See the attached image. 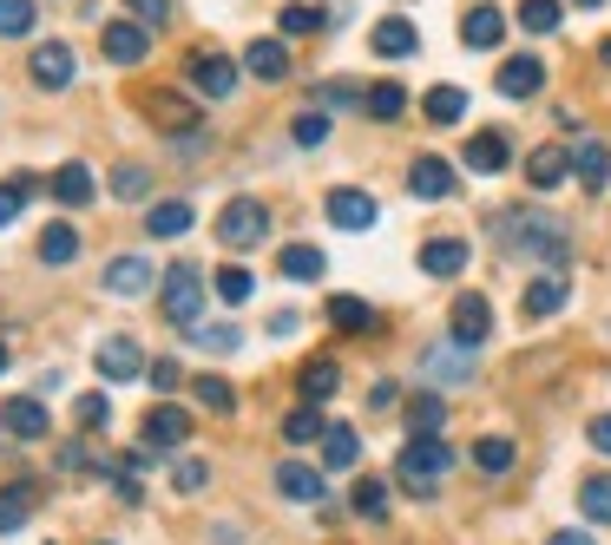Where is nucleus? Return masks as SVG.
<instances>
[{
  "mask_svg": "<svg viewBox=\"0 0 611 545\" xmlns=\"http://www.w3.org/2000/svg\"><path fill=\"white\" fill-rule=\"evenodd\" d=\"M145 118H151L158 132H184V138H197V112H191V99H178V92H151V99H145Z\"/></svg>",
  "mask_w": 611,
  "mask_h": 545,
  "instance_id": "15",
  "label": "nucleus"
},
{
  "mask_svg": "<svg viewBox=\"0 0 611 545\" xmlns=\"http://www.w3.org/2000/svg\"><path fill=\"white\" fill-rule=\"evenodd\" d=\"M145 46H151V39H145V26H138V20H105V26H99V53H105V59H118V66H138V59H145Z\"/></svg>",
  "mask_w": 611,
  "mask_h": 545,
  "instance_id": "10",
  "label": "nucleus"
},
{
  "mask_svg": "<svg viewBox=\"0 0 611 545\" xmlns=\"http://www.w3.org/2000/svg\"><path fill=\"white\" fill-rule=\"evenodd\" d=\"M217 237H224L230 250H250V243H263V237H270V211H263L257 197H230V204H224V217H217Z\"/></svg>",
  "mask_w": 611,
  "mask_h": 545,
  "instance_id": "4",
  "label": "nucleus"
},
{
  "mask_svg": "<svg viewBox=\"0 0 611 545\" xmlns=\"http://www.w3.org/2000/svg\"><path fill=\"white\" fill-rule=\"evenodd\" d=\"M494 237L507 257H527L540 270H566V257H573V230L553 211H494Z\"/></svg>",
  "mask_w": 611,
  "mask_h": 545,
  "instance_id": "1",
  "label": "nucleus"
},
{
  "mask_svg": "<svg viewBox=\"0 0 611 545\" xmlns=\"http://www.w3.org/2000/svg\"><path fill=\"white\" fill-rule=\"evenodd\" d=\"M355 461H362V434L329 421V434H323V467H329V474H349Z\"/></svg>",
  "mask_w": 611,
  "mask_h": 545,
  "instance_id": "29",
  "label": "nucleus"
},
{
  "mask_svg": "<svg viewBox=\"0 0 611 545\" xmlns=\"http://www.w3.org/2000/svg\"><path fill=\"white\" fill-rule=\"evenodd\" d=\"M112 191H118V197H145V191H151V171H145V164H118Z\"/></svg>",
  "mask_w": 611,
  "mask_h": 545,
  "instance_id": "47",
  "label": "nucleus"
},
{
  "mask_svg": "<svg viewBox=\"0 0 611 545\" xmlns=\"http://www.w3.org/2000/svg\"><path fill=\"white\" fill-rule=\"evenodd\" d=\"M421 112H428L434 125H461V112H467V92H461V86H434V92L421 99Z\"/></svg>",
  "mask_w": 611,
  "mask_h": 545,
  "instance_id": "36",
  "label": "nucleus"
},
{
  "mask_svg": "<svg viewBox=\"0 0 611 545\" xmlns=\"http://www.w3.org/2000/svg\"><path fill=\"white\" fill-rule=\"evenodd\" d=\"M566 171H573V158H566L559 145H540V151L527 158V184H533V191H559Z\"/></svg>",
  "mask_w": 611,
  "mask_h": 545,
  "instance_id": "25",
  "label": "nucleus"
},
{
  "mask_svg": "<svg viewBox=\"0 0 611 545\" xmlns=\"http://www.w3.org/2000/svg\"><path fill=\"white\" fill-rule=\"evenodd\" d=\"M474 467H480V474H507V467H513V441H507V434L474 441Z\"/></svg>",
  "mask_w": 611,
  "mask_h": 545,
  "instance_id": "40",
  "label": "nucleus"
},
{
  "mask_svg": "<svg viewBox=\"0 0 611 545\" xmlns=\"http://www.w3.org/2000/svg\"><path fill=\"white\" fill-rule=\"evenodd\" d=\"M540 86H546V59L520 53V59H507V66H500V92H507V99H533Z\"/></svg>",
  "mask_w": 611,
  "mask_h": 545,
  "instance_id": "20",
  "label": "nucleus"
},
{
  "mask_svg": "<svg viewBox=\"0 0 611 545\" xmlns=\"http://www.w3.org/2000/svg\"><path fill=\"white\" fill-rule=\"evenodd\" d=\"M408 191H415L421 204H441V197H454V164H448V158H434V151H421V158L408 164Z\"/></svg>",
  "mask_w": 611,
  "mask_h": 545,
  "instance_id": "8",
  "label": "nucleus"
},
{
  "mask_svg": "<svg viewBox=\"0 0 611 545\" xmlns=\"http://www.w3.org/2000/svg\"><path fill=\"white\" fill-rule=\"evenodd\" d=\"M145 368H151V362L138 355L132 336H105V342H99V375H105V382H145Z\"/></svg>",
  "mask_w": 611,
  "mask_h": 545,
  "instance_id": "9",
  "label": "nucleus"
},
{
  "mask_svg": "<svg viewBox=\"0 0 611 545\" xmlns=\"http://www.w3.org/2000/svg\"><path fill=\"white\" fill-rule=\"evenodd\" d=\"M421 368H428V382H441V388H461V382H474V349H461V342H441V349H428V355H421Z\"/></svg>",
  "mask_w": 611,
  "mask_h": 545,
  "instance_id": "12",
  "label": "nucleus"
},
{
  "mask_svg": "<svg viewBox=\"0 0 611 545\" xmlns=\"http://www.w3.org/2000/svg\"><path fill=\"white\" fill-rule=\"evenodd\" d=\"M461 39L480 46V53H494V46L507 39V13H500V7H467V13H461Z\"/></svg>",
  "mask_w": 611,
  "mask_h": 545,
  "instance_id": "16",
  "label": "nucleus"
},
{
  "mask_svg": "<svg viewBox=\"0 0 611 545\" xmlns=\"http://www.w3.org/2000/svg\"><path fill=\"white\" fill-rule=\"evenodd\" d=\"M303 329V316L296 309H283V316H270V336H296Z\"/></svg>",
  "mask_w": 611,
  "mask_h": 545,
  "instance_id": "56",
  "label": "nucleus"
},
{
  "mask_svg": "<svg viewBox=\"0 0 611 545\" xmlns=\"http://www.w3.org/2000/svg\"><path fill=\"white\" fill-rule=\"evenodd\" d=\"M586 434H592V447H599V454H611V415H599V421H592Z\"/></svg>",
  "mask_w": 611,
  "mask_h": 545,
  "instance_id": "57",
  "label": "nucleus"
},
{
  "mask_svg": "<svg viewBox=\"0 0 611 545\" xmlns=\"http://www.w3.org/2000/svg\"><path fill=\"white\" fill-rule=\"evenodd\" d=\"M250 289H257V276H250V270H237V263H230V270H217V296H224L230 309H237V303H250Z\"/></svg>",
  "mask_w": 611,
  "mask_h": 545,
  "instance_id": "45",
  "label": "nucleus"
},
{
  "mask_svg": "<svg viewBox=\"0 0 611 545\" xmlns=\"http://www.w3.org/2000/svg\"><path fill=\"white\" fill-rule=\"evenodd\" d=\"M323 434H329V421H323L316 408H296V415L283 421V441H290V447H309V441H323Z\"/></svg>",
  "mask_w": 611,
  "mask_h": 545,
  "instance_id": "39",
  "label": "nucleus"
},
{
  "mask_svg": "<svg viewBox=\"0 0 611 545\" xmlns=\"http://www.w3.org/2000/svg\"><path fill=\"white\" fill-rule=\"evenodd\" d=\"M599 59H606V66H611V39H606V46H599Z\"/></svg>",
  "mask_w": 611,
  "mask_h": 545,
  "instance_id": "60",
  "label": "nucleus"
},
{
  "mask_svg": "<svg viewBox=\"0 0 611 545\" xmlns=\"http://www.w3.org/2000/svg\"><path fill=\"white\" fill-rule=\"evenodd\" d=\"M546 545H592V533H553Z\"/></svg>",
  "mask_w": 611,
  "mask_h": 545,
  "instance_id": "58",
  "label": "nucleus"
},
{
  "mask_svg": "<svg viewBox=\"0 0 611 545\" xmlns=\"http://www.w3.org/2000/svg\"><path fill=\"white\" fill-rule=\"evenodd\" d=\"M191 217H197V211H191L184 197H165V204H151V211H145V230H151V237H184V230H191Z\"/></svg>",
  "mask_w": 611,
  "mask_h": 545,
  "instance_id": "31",
  "label": "nucleus"
},
{
  "mask_svg": "<svg viewBox=\"0 0 611 545\" xmlns=\"http://www.w3.org/2000/svg\"><path fill=\"white\" fill-rule=\"evenodd\" d=\"M441 421H448L441 395H415V401H408V428H415V434H441Z\"/></svg>",
  "mask_w": 611,
  "mask_h": 545,
  "instance_id": "42",
  "label": "nucleus"
},
{
  "mask_svg": "<svg viewBox=\"0 0 611 545\" xmlns=\"http://www.w3.org/2000/svg\"><path fill=\"white\" fill-rule=\"evenodd\" d=\"M197 408H211V415H230V408H237L230 382H224V375H197Z\"/></svg>",
  "mask_w": 611,
  "mask_h": 545,
  "instance_id": "43",
  "label": "nucleus"
},
{
  "mask_svg": "<svg viewBox=\"0 0 611 545\" xmlns=\"http://www.w3.org/2000/svg\"><path fill=\"white\" fill-rule=\"evenodd\" d=\"M191 86H197L204 99H230V86H237V66H230L224 53H191Z\"/></svg>",
  "mask_w": 611,
  "mask_h": 545,
  "instance_id": "14",
  "label": "nucleus"
},
{
  "mask_svg": "<svg viewBox=\"0 0 611 545\" xmlns=\"http://www.w3.org/2000/svg\"><path fill=\"white\" fill-rule=\"evenodd\" d=\"M92 191H99V184H92V171H86V164H59V171H53V197H59L66 211L92 204Z\"/></svg>",
  "mask_w": 611,
  "mask_h": 545,
  "instance_id": "30",
  "label": "nucleus"
},
{
  "mask_svg": "<svg viewBox=\"0 0 611 545\" xmlns=\"http://www.w3.org/2000/svg\"><path fill=\"white\" fill-rule=\"evenodd\" d=\"M33 20H39V7H33V0H0V33H7V39L33 33Z\"/></svg>",
  "mask_w": 611,
  "mask_h": 545,
  "instance_id": "44",
  "label": "nucleus"
},
{
  "mask_svg": "<svg viewBox=\"0 0 611 545\" xmlns=\"http://www.w3.org/2000/svg\"><path fill=\"white\" fill-rule=\"evenodd\" d=\"M329 322H336L342 336H362V329H375V309H369L362 296H329Z\"/></svg>",
  "mask_w": 611,
  "mask_h": 545,
  "instance_id": "34",
  "label": "nucleus"
},
{
  "mask_svg": "<svg viewBox=\"0 0 611 545\" xmlns=\"http://www.w3.org/2000/svg\"><path fill=\"white\" fill-rule=\"evenodd\" d=\"M26 191H33L26 178H13V184H0V230H7L13 217H20V204H26Z\"/></svg>",
  "mask_w": 611,
  "mask_h": 545,
  "instance_id": "50",
  "label": "nucleus"
},
{
  "mask_svg": "<svg viewBox=\"0 0 611 545\" xmlns=\"http://www.w3.org/2000/svg\"><path fill=\"white\" fill-rule=\"evenodd\" d=\"M105 415H112V401H105V395H79V401H72V421H79V428H99Z\"/></svg>",
  "mask_w": 611,
  "mask_h": 545,
  "instance_id": "49",
  "label": "nucleus"
},
{
  "mask_svg": "<svg viewBox=\"0 0 611 545\" xmlns=\"http://www.w3.org/2000/svg\"><path fill=\"white\" fill-rule=\"evenodd\" d=\"M448 322H454L448 336H454L461 349H480V342L494 336V303H487L480 289H467V296H454V309H448Z\"/></svg>",
  "mask_w": 611,
  "mask_h": 545,
  "instance_id": "5",
  "label": "nucleus"
},
{
  "mask_svg": "<svg viewBox=\"0 0 611 545\" xmlns=\"http://www.w3.org/2000/svg\"><path fill=\"white\" fill-rule=\"evenodd\" d=\"M296 388H303V401H309V408H323V401L342 388V368H336L329 355H316V362H303V368H296Z\"/></svg>",
  "mask_w": 611,
  "mask_h": 545,
  "instance_id": "22",
  "label": "nucleus"
},
{
  "mask_svg": "<svg viewBox=\"0 0 611 545\" xmlns=\"http://www.w3.org/2000/svg\"><path fill=\"white\" fill-rule=\"evenodd\" d=\"M559 20H566L559 0H520V26L527 33H559Z\"/></svg>",
  "mask_w": 611,
  "mask_h": 545,
  "instance_id": "41",
  "label": "nucleus"
},
{
  "mask_svg": "<svg viewBox=\"0 0 611 545\" xmlns=\"http://www.w3.org/2000/svg\"><path fill=\"white\" fill-rule=\"evenodd\" d=\"M158 309H165V322L197 329V309H204V270H197V263H171L165 283H158Z\"/></svg>",
  "mask_w": 611,
  "mask_h": 545,
  "instance_id": "3",
  "label": "nucleus"
},
{
  "mask_svg": "<svg viewBox=\"0 0 611 545\" xmlns=\"http://www.w3.org/2000/svg\"><path fill=\"white\" fill-rule=\"evenodd\" d=\"M244 66H250L263 86H276V79H290V46H283V39H250Z\"/></svg>",
  "mask_w": 611,
  "mask_h": 545,
  "instance_id": "24",
  "label": "nucleus"
},
{
  "mask_svg": "<svg viewBox=\"0 0 611 545\" xmlns=\"http://www.w3.org/2000/svg\"><path fill=\"white\" fill-rule=\"evenodd\" d=\"M355 513H362V520H388V487H382V480H362V487H355Z\"/></svg>",
  "mask_w": 611,
  "mask_h": 545,
  "instance_id": "46",
  "label": "nucleus"
},
{
  "mask_svg": "<svg viewBox=\"0 0 611 545\" xmlns=\"http://www.w3.org/2000/svg\"><path fill=\"white\" fill-rule=\"evenodd\" d=\"M362 99H369V86H355V79H323V86L309 92L316 112H329V105H362Z\"/></svg>",
  "mask_w": 611,
  "mask_h": 545,
  "instance_id": "37",
  "label": "nucleus"
},
{
  "mask_svg": "<svg viewBox=\"0 0 611 545\" xmlns=\"http://www.w3.org/2000/svg\"><path fill=\"white\" fill-rule=\"evenodd\" d=\"M573 178H579L586 191H606L611 184V151L599 145V138H586V145L573 151Z\"/></svg>",
  "mask_w": 611,
  "mask_h": 545,
  "instance_id": "26",
  "label": "nucleus"
},
{
  "mask_svg": "<svg viewBox=\"0 0 611 545\" xmlns=\"http://www.w3.org/2000/svg\"><path fill=\"white\" fill-rule=\"evenodd\" d=\"M316 26H323V13H316V7H303V0H296V7H283V33H316Z\"/></svg>",
  "mask_w": 611,
  "mask_h": 545,
  "instance_id": "51",
  "label": "nucleus"
},
{
  "mask_svg": "<svg viewBox=\"0 0 611 545\" xmlns=\"http://www.w3.org/2000/svg\"><path fill=\"white\" fill-rule=\"evenodd\" d=\"M138 441H145V454H178V447L191 441V415H184V408H151Z\"/></svg>",
  "mask_w": 611,
  "mask_h": 545,
  "instance_id": "7",
  "label": "nucleus"
},
{
  "mask_svg": "<svg viewBox=\"0 0 611 545\" xmlns=\"http://www.w3.org/2000/svg\"><path fill=\"white\" fill-rule=\"evenodd\" d=\"M507 158H513L507 132H474V138H467V171L494 178V171H507Z\"/></svg>",
  "mask_w": 611,
  "mask_h": 545,
  "instance_id": "21",
  "label": "nucleus"
},
{
  "mask_svg": "<svg viewBox=\"0 0 611 545\" xmlns=\"http://www.w3.org/2000/svg\"><path fill=\"white\" fill-rule=\"evenodd\" d=\"M184 336H191L197 349H211V355H230V349H237V329H184Z\"/></svg>",
  "mask_w": 611,
  "mask_h": 545,
  "instance_id": "48",
  "label": "nucleus"
},
{
  "mask_svg": "<svg viewBox=\"0 0 611 545\" xmlns=\"http://www.w3.org/2000/svg\"><path fill=\"white\" fill-rule=\"evenodd\" d=\"M369 46L382 53V59H408L415 46H421V33L401 20V13H388V20H375V33H369Z\"/></svg>",
  "mask_w": 611,
  "mask_h": 545,
  "instance_id": "18",
  "label": "nucleus"
},
{
  "mask_svg": "<svg viewBox=\"0 0 611 545\" xmlns=\"http://www.w3.org/2000/svg\"><path fill=\"white\" fill-rule=\"evenodd\" d=\"M323 138H329V118H323V112L309 105V112L296 118V145H323Z\"/></svg>",
  "mask_w": 611,
  "mask_h": 545,
  "instance_id": "52",
  "label": "nucleus"
},
{
  "mask_svg": "<svg viewBox=\"0 0 611 545\" xmlns=\"http://www.w3.org/2000/svg\"><path fill=\"white\" fill-rule=\"evenodd\" d=\"M329 224H342V230H369L375 217H382V204L369 197V191H355V184H342V191H329Z\"/></svg>",
  "mask_w": 611,
  "mask_h": 545,
  "instance_id": "11",
  "label": "nucleus"
},
{
  "mask_svg": "<svg viewBox=\"0 0 611 545\" xmlns=\"http://www.w3.org/2000/svg\"><path fill=\"white\" fill-rule=\"evenodd\" d=\"M276 270H283L290 283H316V276L329 270V257H323L316 243H283V257H276Z\"/></svg>",
  "mask_w": 611,
  "mask_h": 545,
  "instance_id": "28",
  "label": "nucleus"
},
{
  "mask_svg": "<svg viewBox=\"0 0 611 545\" xmlns=\"http://www.w3.org/2000/svg\"><path fill=\"white\" fill-rule=\"evenodd\" d=\"M401 105H408V92H401L395 79H375V86H369V99H362V112H369V118H382V125H395V118H401Z\"/></svg>",
  "mask_w": 611,
  "mask_h": 545,
  "instance_id": "33",
  "label": "nucleus"
},
{
  "mask_svg": "<svg viewBox=\"0 0 611 545\" xmlns=\"http://www.w3.org/2000/svg\"><path fill=\"white\" fill-rule=\"evenodd\" d=\"M145 283H151V263H145V257H112V263H105V289H112V296H138Z\"/></svg>",
  "mask_w": 611,
  "mask_h": 545,
  "instance_id": "32",
  "label": "nucleus"
},
{
  "mask_svg": "<svg viewBox=\"0 0 611 545\" xmlns=\"http://www.w3.org/2000/svg\"><path fill=\"white\" fill-rule=\"evenodd\" d=\"M204 480H211V467H204V461H178V474H171V487H178V493H197Z\"/></svg>",
  "mask_w": 611,
  "mask_h": 545,
  "instance_id": "53",
  "label": "nucleus"
},
{
  "mask_svg": "<svg viewBox=\"0 0 611 545\" xmlns=\"http://www.w3.org/2000/svg\"><path fill=\"white\" fill-rule=\"evenodd\" d=\"M566 296H573V276H566V270H540V276L520 289V309L540 322V316H559V309H566Z\"/></svg>",
  "mask_w": 611,
  "mask_h": 545,
  "instance_id": "6",
  "label": "nucleus"
},
{
  "mask_svg": "<svg viewBox=\"0 0 611 545\" xmlns=\"http://www.w3.org/2000/svg\"><path fill=\"white\" fill-rule=\"evenodd\" d=\"M448 467H454V454H448L441 434H415V441L401 447V461H395V474H401V487H408L415 500H434V487H441Z\"/></svg>",
  "mask_w": 611,
  "mask_h": 545,
  "instance_id": "2",
  "label": "nucleus"
},
{
  "mask_svg": "<svg viewBox=\"0 0 611 545\" xmlns=\"http://www.w3.org/2000/svg\"><path fill=\"white\" fill-rule=\"evenodd\" d=\"M33 86H72V46H59V39H46V46H33Z\"/></svg>",
  "mask_w": 611,
  "mask_h": 545,
  "instance_id": "19",
  "label": "nucleus"
},
{
  "mask_svg": "<svg viewBox=\"0 0 611 545\" xmlns=\"http://www.w3.org/2000/svg\"><path fill=\"white\" fill-rule=\"evenodd\" d=\"M145 382H151L158 395H171V388L184 382V368H178V362H151V368H145Z\"/></svg>",
  "mask_w": 611,
  "mask_h": 545,
  "instance_id": "55",
  "label": "nucleus"
},
{
  "mask_svg": "<svg viewBox=\"0 0 611 545\" xmlns=\"http://www.w3.org/2000/svg\"><path fill=\"white\" fill-rule=\"evenodd\" d=\"M579 513H586L592 526H611V474H592V480H579Z\"/></svg>",
  "mask_w": 611,
  "mask_h": 545,
  "instance_id": "35",
  "label": "nucleus"
},
{
  "mask_svg": "<svg viewBox=\"0 0 611 545\" xmlns=\"http://www.w3.org/2000/svg\"><path fill=\"white\" fill-rule=\"evenodd\" d=\"M72 257H79L72 224H46V230H39V263H72Z\"/></svg>",
  "mask_w": 611,
  "mask_h": 545,
  "instance_id": "38",
  "label": "nucleus"
},
{
  "mask_svg": "<svg viewBox=\"0 0 611 545\" xmlns=\"http://www.w3.org/2000/svg\"><path fill=\"white\" fill-rule=\"evenodd\" d=\"M276 493L296 500V507H323V500H329V480H323L316 467H303V461H283V467H276Z\"/></svg>",
  "mask_w": 611,
  "mask_h": 545,
  "instance_id": "13",
  "label": "nucleus"
},
{
  "mask_svg": "<svg viewBox=\"0 0 611 545\" xmlns=\"http://www.w3.org/2000/svg\"><path fill=\"white\" fill-rule=\"evenodd\" d=\"M33 513H39V480H13L0 493V533H20Z\"/></svg>",
  "mask_w": 611,
  "mask_h": 545,
  "instance_id": "23",
  "label": "nucleus"
},
{
  "mask_svg": "<svg viewBox=\"0 0 611 545\" xmlns=\"http://www.w3.org/2000/svg\"><path fill=\"white\" fill-rule=\"evenodd\" d=\"M125 7H132L138 26H165V20H171V0H125Z\"/></svg>",
  "mask_w": 611,
  "mask_h": 545,
  "instance_id": "54",
  "label": "nucleus"
},
{
  "mask_svg": "<svg viewBox=\"0 0 611 545\" xmlns=\"http://www.w3.org/2000/svg\"><path fill=\"white\" fill-rule=\"evenodd\" d=\"M421 270H428V276H461V270H467V243H461V237L421 243Z\"/></svg>",
  "mask_w": 611,
  "mask_h": 545,
  "instance_id": "27",
  "label": "nucleus"
},
{
  "mask_svg": "<svg viewBox=\"0 0 611 545\" xmlns=\"http://www.w3.org/2000/svg\"><path fill=\"white\" fill-rule=\"evenodd\" d=\"M0 428H7L13 441H46V428H53V421H46V408H39L33 395H20V401H7V408H0Z\"/></svg>",
  "mask_w": 611,
  "mask_h": 545,
  "instance_id": "17",
  "label": "nucleus"
},
{
  "mask_svg": "<svg viewBox=\"0 0 611 545\" xmlns=\"http://www.w3.org/2000/svg\"><path fill=\"white\" fill-rule=\"evenodd\" d=\"M573 7H606V0H573Z\"/></svg>",
  "mask_w": 611,
  "mask_h": 545,
  "instance_id": "61",
  "label": "nucleus"
},
{
  "mask_svg": "<svg viewBox=\"0 0 611 545\" xmlns=\"http://www.w3.org/2000/svg\"><path fill=\"white\" fill-rule=\"evenodd\" d=\"M7 362H13V355H7V342H0V375H7Z\"/></svg>",
  "mask_w": 611,
  "mask_h": 545,
  "instance_id": "59",
  "label": "nucleus"
}]
</instances>
